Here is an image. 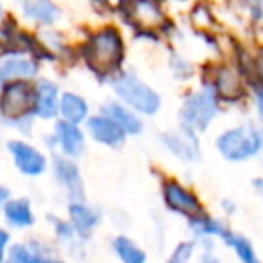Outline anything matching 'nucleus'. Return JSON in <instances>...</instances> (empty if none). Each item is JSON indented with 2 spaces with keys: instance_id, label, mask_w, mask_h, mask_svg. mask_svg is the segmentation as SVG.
Segmentation results:
<instances>
[{
  "instance_id": "cd10ccee",
  "label": "nucleus",
  "mask_w": 263,
  "mask_h": 263,
  "mask_svg": "<svg viewBox=\"0 0 263 263\" xmlns=\"http://www.w3.org/2000/svg\"><path fill=\"white\" fill-rule=\"evenodd\" d=\"M0 18H2V8H0Z\"/></svg>"
},
{
  "instance_id": "6e6552de",
  "label": "nucleus",
  "mask_w": 263,
  "mask_h": 263,
  "mask_svg": "<svg viewBox=\"0 0 263 263\" xmlns=\"http://www.w3.org/2000/svg\"><path fill=\"white\" fill-rule=\"evenodd\" d=\"M90 134L103 144L117 146L124 141V132L117 123H114L108 117H90L88 121Z\"/></svg>"
},
{
  "instance_id": "bb28decb",
  "label": "nucleus",
  "mask_w": 263,
  "mask_h": 263,
  "mask_svg": "<svg viewBox=\"0 0 263 263\" xmlns=\"http://www.w3.org/2000/svg\"><path fill=\"white\" fill-rule=\"evenodd\" d=\"M44 263H62V261H54V259H49V261H44Z\"/></svg>"
},
{
  "instance_id": "f257e3e1",
  "label": "nucleus",
  "mask_w": 263,
  "mask_h": 263,
  "mask_svg": "<svg viewBox=\"0 0 263 263\" xmlns=\"http://www.w3.org/2000/svg\"><path fill=\"white\" fill-rule=\"evenodd\" d=\"M218 150L229 161H243L258 154L261 148V136L256 128L240 126L229 130L218 137Z\"/></svg>"
},
{
  "instance_id": "dca6fc26",
  "label": "nucleus",
  "mask_w": 263,
  "mask_h": 263,
  "mask_svg": "<svg viewBox=\"0 0 263 263\" xmlns=\"http://www.w3.org/2000/svg\"><path fill=\"white\" fill-rule=\"evenodd\" d=\"M36 72V67L27 60H9L0 65V83L15 78H29Z\"/></svg>"
},
{
  "instance_id": "a211bd4d",
  "label": "nucleus",
  "mask_w": 263,
  "mask_h": 263,
  "mask_svg": "<svg viewBox=\"0 0 263 263\" xmlns=\"http://www.w3.org/2000/svg\"><path fill=\"white\" fill-rule=\"evenodd\" d=\"M114 249L123 263H146V254L137 245L132 243L128 238L119 236L114 240Z\"/></svg>"
},
{
  "instance_id": "412c9836",
  "label": "nucleus",
  "mask_w": 263,
  "mask_h": 263,
  "mask_svg": "<svg viewBox=\"0 0 263 263\" xmlns=\"http://www.w3.org/2000/svg\"><path fill=\"white\" fill-rule=\"evenodd\" d=\"M8 263H42L40 256L34 254L33 251H29L24 245H15V247L9 251Z\"/></svg>"
},
{
  "instance_id": "9b49d317",
  "label": "nucleus",
  "mask_w": 263,
  "mask_h": 263,
  "mask_svg": "<svg viewBox=\"0 0 263 263\" xmlns=\"http://www.w3.org/2000/svg\"><path fill=\"white\" fill-rule=\"evenodd\" d=\"M103 112H105V117H108L114 123L119 124L124 134H126V132H130V134H139L141 128H143L141 121L137 119L134 114L128 112L126 108H123V106L117 105V103H108V105H105L103 106Z\"/></svg>"
},
{
  "instance_id": "4be33fe9",
  "label": "nucleus",
  "mask_w": 263,
  "mask_h": 263,
  "mask_svg": "<svg viewBox=\"0 0 263 263\" xmlns=\"http://www.w3.org/2000/svg\"><path fill=\"white\" fill-rule=\"evenodd\" d=\"M191 251H193V243H180L179 247H177L173 258L170 259L168 263H186L187 258L191 256Z\"/></svg>"
},
{
  "instance_id": "c85d7f7f",
  "label": "nucleus",
  "mask_w": 263,
  "mask_h": 263,
  "mask_svg": "<svg viewBox=\"0 0 263 263\" xmlns=\"http://www.w3.org/2000/svg\"><path fill=\"white\" fill-rule=\"evenodd\" d=\"M180 2H182V0H180Z\"/></svg>"
},
{
  "instance_id": "6ab92c4d",
  "label": "nucleus",
  "mask_w": 263,
  "mask_h": 263,
  "mask_svg": "<svg viewBox=\"0 0 263 263\" xmlns=\"http://www.w3.org/2000/svg\"><path fill=\"white\" fill-rule=\"evenodd\" d=\"M56 173H58V179L69 187L70 193L72 195L78 193V197H81V182L76 166L67 161H58L56 162Z\"/></svg>"
},
{
  "instance_id": "4468645a",
  "label": "nucleus",
  "mask_w": 263,
  "mask_h": 263,
  "mask_svg": "<svg viewBox=\"0 0 263 263\" xmlns=\"http://www.w3.org/2000/svg\"><path fill=\"white\" fill-rule=\"evenodd\" d=\"M60 108H62V114L69 123H80L87 117V103L76 94H67L62 96V101H60Z\"/></svg>"
},
{
  "instance_id": "f8f14e48",
  "label": "nucleus",
  "mask_w": 263,
  "mask_h": 263,
  "mask_svg": "<svg viewBox=\"0 0 263 263\" xmlns=\"http://www.w3.org/2000/svg\"><path fill=\"white\" fill-rule=\"evenodd\" d=\"M24 11L29 18L40 24H52L60 16V11L51 0H26Z\"/></svg>"
},
{
  "instance_id": "f3484780",
  "label": "nucleus",
  "mask_w": 263,
  "mask_h": 263,
  "mask_svg": "<svg viewBox=\"0 0 263 263\" xmlns=\"http://www.w3.org/2000/svg\"><path fill=\"white\" fill-rule=\"evenodd\" d=\"M70 216H72L74 227H76V231L80 234H87L99 220V216L96 215L92 209L85 208V205H81V204L70 205Z\"/></svg>"
},
{
  "instance_id": "7ed1b4c3",
  "label": "nucleus",
  "mask_w": 263,
  "mask_h": 263,
  "mask_svg": "<svg viewBox=\"0 0 263 263\" xmlns=\"http://www.w3.org/2000/svg\"><path fill=\"white\" fill-rule=\"evenodd\" d=\"M121 60V38L114 29L98 33L88 44V62L94 69L108 70Z\"/></svg>"
},
{
  "instance_id": "423d86ee",
  "label": "nucleus",
  "mask_w": 263,
  "mask_h": 263,
  "mask_svg": "<svg viewBox=\"0 0 263 263\" xmlns=\"http://www.w3.org/2000/svg\"><path fill=\"white\" fill-rule=\"evenodd\" d=\"M9 150H11L13 157H15V164L26 175H40L45 170V159L34 148L27 146L26 143L20 141H13L9 143Z\"/></svg>"
},
{
  "instance_id": "5701e85b",
  "label": "nucleus",
  "mask_w": 263,
  "mask_h": 263,
  "mask_svg": "<svg viewBox=\"0 0 263 263\" xmlns=\"http://www.w3.org/2000/svg\"><path fill=\"white\" fill-rule=\"evenodd\" d=\"M8 241H9V234L0 229V263L4 261V249L8 245Z\"/></svg>"
},
{
  "instance_id": "20e7f679",
  "label": "nucleus",
  "mask_w": 263,
  "mask_h": 263,
  "mask_svg": "<svg viewBox=\"0 0 263 263\" xmlns=\"http://www.w3.org/2000/svg\"><path fill=\"white\" fill-rule=\"evenodd\" d=\"M216 114V99L211 88H204L198 94H193L186 101L182 110V116L187 124L204 130L208 126L209 121L215 117Z\"/></svg>"
},
{
  "instance_id": "aec40b11",
  "label": "nucleus",
  "mask_w": 263,
  "mask_h": 263,
  "mask_svg": "<svg viewBox=\"0 0 263 263\" xmlns=\"http://www.w3.org/2000/svg\"><path fill=\"white\" fill-rule=\"evenodd\" d=\"M226 241L231 245V247H234V251L238 252V256H240V259L243 263H259L258 258H256V254H254V251H252V245L249 243L245 238L233 236V234L227 233Z\"/></svg>"
},
{
  "instance_id": "0eeeda50",
  "label": "nucleus",
  "mask_w": 263,
  "mask_h": 263,
  "mask_svg": "<svg viewBox=\"0 0 263 263\" xmlns=\"http://www.w3.org/2000/svg\"><path fill=\"white\" fill-rule=\"evenodd\" d=\"M164 198L170 208L175 209V211L190 215V216H193V218L202 215V205L198 204V200L191 193H187L184 187H180L179 184H175V182L166 184Z\"/></svg>"
},
{
  "instance_id": "b1692460",
  "label": "nucleus",
  "mask_w": 263,
  "mask_h": 263,
  "mask_svg": "<svg viewBox=\"0 0 263 263\" xmlns=\"http://www.w3.org/2000/svg\"><path fill=\"white\" fill-rule=\"evenodd\" d=\"M70 233H72V231H70L67 226H58V234H60V236L63 234V238H69Z\"/></svg>"
},
{
  "instance_id": "a878e982",
  "label": "nucleus",
  "mask_w": 263,
  "mask_h": 263,
  "mask_svg": "<svg viewBox=\"0 0 263 263\" xmlns=\"http://www.w3.org/2000/svg\"><path fill=\"white\" fill-rule=\"evenodd\" d=\"M200 263H220V261L215 258V256H211V254H204V256H202V259H200Z\"/></svg>"
},
{
  "instance_id": "2eb2a0df",
  "label": "nucleus",
  "mask_w": 263,
  "mask_h": 263,
  "mask_svg": "<svg viewBox=\"0 0 263 263\" xmlns=\"http://www.w3.org/2000/svg\"><path fill=\"white\" fill-rule=\"evenodd\" d=\"M6 211V218L9 220V223L18 227H27L34 222V216L31 213V205L27 200H11L6 204L4 208Z\"/></svg>"
},
{
  "instance_id": "f03ea898",
  "label": "nucleus",
  "mask_w": 263,
  "mask_h": 263,
  "mask_svg": "<svg viewBox=\"0 0 263 263\" xmlns=\"http://www.w3.org/2000/svg\"><path fill=\"white\" fill-rule=\"evenodd\" d=\"M114 90L130 106L148 116H154L161 106V99L152 88L134 76H123L114 83Z\"/></svg>"
},
{
  "instance_id": "393cba45",
  "label": "nucleus",
  "mask_w": 263,
  "mask_h": 263,
  "mask_svg": "<svg viewBox=\"0 0 263 263\" xmlns=\"http://www.w3.org/2000/svg\"><path fill=\"white\" fill-rule=\"evenodd\" d=\"M8 197H9V191L6 190V187L0 186V205H2L6 200H8Z\"/></svg>"
},
{
  "instance_id": "ddd939ff",
  "label": "nucleus",
  "mask_w": 263,
  "mask_h": 263,
  "mask_svg": "<svg viewBox=\"0 0 263 263\" xmlns=\"http://www.w3.org/2000/svg\"><path fill=\"white\" fill-rule=\"evenodd\" d=\"M58 108V88L51 81H42L36 94V110L40 117H52Z\"/></svg>"
},
{
  "instance_id": "1a4fd4ad",
  "label": "nucleus",
  "mask_w": 263,
  "mask_h": 263,
  "mask_svg": "<svg viewBox=\"0 0 263 263\" xmlns=\"http://www.w3.org/2000/svg\"><path fill=\"white\" fill-rule=\"evenodd\" d=\"M164 143L173 154L179 155L184 161L197 159V155H198L197 141H195L193 134H190L187 130H182L180 134H166Z\"/></svg>"
},
{
  "instance_id": "39448f33",
  "label": "nucleus",
  "mask_w": 263,
  "mask_h": 263,
  "mask_svg": "<svg viewBox=\"0 0 263 263\" xmlns=\"http://www.w3.org/2000/svg\"><path fill=\"white\" fill-rule=\"evenodd\" d=\"M36 105V92L27 83H11L6 85L2 90L0 110L8 117H18L29 112Z\"/></svg>"
},
{
  "instance_id": "9d476101",
  "label": "nucleus",
  "mask_w": 263,
  "mask_h": 263,
  "mask_svg": "<svg viewBox=\"0 0 263 263\" xmlns=\"http://www.w3.org/2000/svg\"><path fill=\"white\" fill-rule=\"evenodd\" d=\"M56 136H58L60 146H62V150L65 152L67 155L78 157V155L83 152V136H81V132L76 128V124L69 123V121L58 123V126H56Z\"/></svg>"
}]
</instances>
